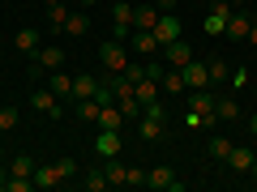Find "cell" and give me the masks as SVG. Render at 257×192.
<instances>
[{
    "label": "cell",
    "mask_w": 257,
    "mask_h": 192,
    "mask_svg": "<svg viewBox=\"0 0 257 192\" xmlns=\"http://www.w3.org/2000/svg\"><path fill=\"white\" fill-rule=\"evenodd\" d=\"M189 116H184V124L189 128H210L214 124V94H210V86L206 90H189Z\"/></svg>",
    "instance_id": "6da1fadb"
},
{
    "label": "cell",
    "mask_w": 257,
    "mask_h": 192,
    "mask_svg": "<svg viewBox=\"0 0 257 192\" xmlns=\"http://www.w3.org/2000/svg\"><path fill=\"white\" fill-rule=\"evenodd\" d=\"M99 64H103V77H116L128 68V47L120 43V38H107V43H99Z\"/></svg>",
    "instance_id": "7a4b0ae2"
},
{
    "label": "cell",
    "mask_w": 257,
    "mask_h": 192,
    "mask_svg": "<svg viewBox=\"0 0 257 192\" xmlns=\"http://www.w3.org/2000/svg\"><path fill=\"white\" fill-rule=\"evenodd\" d=\"M227 18H231V4L227 0H214L210 9H206V18H202V30L210 38H223V30H227Z\"/></svg>",
    "instance_id": "3957f363"
},
{
    "label": "cell",
    "mask_w": 257,
    "mask_h": 192,
    "mask_svg": "<svg viewBox=\"0 0 257 192\" xmlns=\"http://www.w3.org/2000/svg\"><path fill=\"white\" fill-rule=\"evenodd\" d=\"M253 13L248 9H231V18H227V30H223V38H231V43H248V30H253Z\"/></svg>",
    "instance_id": "277c9868"
},
{
    "label": "cell",
    "mask_w": 257,
    "mask_h": 192,
    "mask_svg": "<svg viewBox=\"0 0 257 192\" xmlns=\"http://www.w3.org/2000/svg\"><path fill=\"white\" fill-rule=\"evenodd\" d=\"M30 111H43V116H52V120H60V116H64V102L56 98V94L47 90V82H43V86H39L35 94H30Z\"/></svg>",
    "instance_id": "5b68a950"
},
{
    "label": "cell",
    "mask_w": 257,
    "mask_h": 192,
    "mask_svg": "<svg viewBox=\"0 0 257 192\" xmlns=\"http://www.w3.org/2000/svg\"><path fill=\"white\" fill-rule=\"evenodd\" d=\"M159 52H163V64H167V68H184V64L193 60V47L184 43V34H180V38H172V43H163Z\"/></svg>",
    "instance_id": "8992f818"
},
{
    "label": "cell",
    "mask_w": 257,
    "mask_h": 192,
    "mask_svg": "<svg viewBox=\"0 0 257 192\" xmlns=\"http://www.w3.org/2000/svg\"><path fill=\"white\" fill-rule=\"evenodd\" d=\"M128 30H133V4H111V38L128 43Z\"/></svg>",
    "instance_id": "52a82bcc"
},
{
    "label": "cell",
    "mask_w": 257,
    "mask_h": 192,
    "mask_svg": "<svg viewBox=\"0 0 257 192\" xmlns=\"http://www.w3.org/2000/svg\"><path fill=\"white\" fill-rule=\"evenodd\" d=\"M146 188H159V192H180L184 184L176 180L172 166H155V171H146Z\"/></svg>",
    "instance_id": "ba28073f"
},
{
    "label": "cell",
    "mask_w": 257,
    "mask_h": 192,
    "mask_svg": "<svg viewBox=\"0 0 257 192\" xmlns=\"http://www.w3.org/2000/svg\"><path fill=\"white\" fill-rule=\"evenodd\" d=\"M180 34H184L180 18H176V13H159V22H155V38H159V47L172 43V38H180Z\"/></svg>",
    "instance_id": "9c48e42d"
},
{
    "label": "cell",
    "mask_w": 257,
    "mask_h": 192,
    "mask_svg": "<svg viewBox=\"0 0 257 192\" xmlns=\"http://www.w3.org/2000/svg\"><path fill=\"white\" fill-rule=\"evenodd\" d=\"M180 73H184V86H189V90H206V86H210V73H206V60H197V56H193V60L184 64Z\"/></svg>",
    "instance_id": "30bf717a"
},
{
    "label": "cell",
    "mask_w": 257,
    "mask_h": 192,
    "mask_svg": "<svg viewBox=\"0 0 257 192\" xmlns=\"http://www.w3.org/2000/svg\"><path fill=\"white\" fill-rule=\"evenodd\" d=\"M253 162H257L253 146H231V154H227V166H231V175H248V171H253Z\"/></svg>",
    "instance_id": "8fae6325"
},
{
    "label": "cell",
    "mask_w": 257,
    "mask_h": 192,
    "mask_svg": "<svg viewBox=\"0 0 257 192\" xmlns=\"http://www.w3.org/2000/svg\"><path fill=\"white\" fill-rule=\"evenodd\" d=\"M99 90H103V77H94V73H77L73 77V102L77 98H99Z\"/></svg>",
    "instance_id": "7c38bea8"
},
{
    "label": "cell",
    "mask_w": 257,
    "mask_h": 192,
    "mask_svg": "<svg viewBox=\"0 0 257 192\" xmlns=\"http://www.w3.org/2000/svg\"><path fill=\"white\" fill-rule=\"evenodd\" d=\"M94 150H99L103 158H116L120 154V128H99V132H94Z\"/></svg>",
    "instance_id": "4fadbf2b"
},
{
    "label": "cell",
    "mask_w": 257,
    "mask_h": 192,
    "mask_svg": "<svg viewBox=\"0 0 257 192\" xmlns=\"http://www.w3.org/2000/svg\"><path fill=\"white\" fill-rule=\"evenodd\" d=\"M43 82H47V90H52L60 102H69V98H73V77H64L60 68H52V73H47Z\"/></svg>",
    "instance_id": "5bb4252c"
},
{
    "label": "cell",
    "mask_w": 257,
    "mask_h": 192,
    "mask_svg": "<svg viewBox=\"0 0 257 192\" xmlns=\"http://www.w3.org/2000/svg\"><path fill=\"white\" fill-rule=\"evenodd\" d=\"M159 4L150 0V4H133V30H155V22H159Z\"/></svg>",
    "instance_id": "9a60e30c"
},
{
    "label": "cell",
    "mask_w": 257,
    "mask_h": 192,
    "mask_svg": "<svg viewBox=\"0 0 257 192\" xmlns=\"http://www.w3.org/2000/svg\"><path fill=\"white\" fill-rule=\"evenodd\" d=\"M35 64L43 68V73H52V68H60V64H64V47H56V43L39 47V52H35Z\"/></svg>",
    "instance_id": "2e32d148"
},
{
    "label": "cell",
    "mask_w": 257,
    "mask_h": 192,
    "mask_svg": "<svg viewBox=\"0 0 257 192\" xmlns=\"http://www.w3.org/2000/svg\"><path fill=\"white\" fill-rule=\"evenodd\" d=\"M94 124H99V128H124L128 120H124V111H120L116 102H99V116H94Z\"/></svg>",
    "instance_id": "e0dca14e"
},
{
    "label": "cell",
    "mask_w": 257,
    "mask_h": 192,
    "mask_svg": "<svg viewBox=\"0 0 257 192\" xmlns=\"http://www.w3.org/2000/svg\"><path fill=\"white\" fill-rule=\"evenodd\" d=\"M13 47H18L22 56H35L39 47H43V34H39L35 26H26V30H18V34H13Z\"/></svg>",
    "instance_id": "ac0fdd59"
},
{
    "label": "cell",
    "mask_w": 257,
    "mask_h": 192,
    "mask_svg": "<svg viewBox=\"0 0 257 192\" xmlns=\"http://www.w3.org/2000/svg\"><path fill=\"white\" fill-rule=\"evenodd\" d=\"M128 47L142 52V56H155L159 52V38H155V30H128Z\"/></svg>",
    "instance_id": "d6986e66"
},
{
    "label": "cell",
    "mask_w": 257,
    "mask_h": 192,
    "mask_svg": "<svg viewBox=\"0 0 257 192\" xmlns=\"http://www.w3.org/2000/svg\"><path fill=\"white\" fill-rule=\"evenodd\" d=\"M138 137L142 141H159V137H163V120L142 111V116H138Z\"/></svg>",
    "instance_id": "ffe728a7"
},
{
    "label": "cell",
    "mask_w": 257,
    "mask_h": 192,
    "mask_svg": "<svg viewBox=\"0 0 257 192\" xmlns=\"http://www.w3.org/2000/svg\"><path fill=\"white\" fill-rule=\"evenodd\" d=\"M64 34L69 38H86L90 34V13H69V18H64Z\"/></svg>",
    "instance_id": "44dd1931"
},
{
    "label": "cell",
    "mask_w": 257,
    "mask_h": 192,
    "mask_svg": "<svg viewBox=\"0 0 257 192\" xmlns=\"http://www.w3.org/2000/svg\"><path fill=\"white\" fill-rule=\"evenodd\" d=\"M133 94H138V102H142V107H150V102H159V82L142 77V82H133Z\"/></svg>",
    "instance_id": "7402d4cb"
},
{
    "label": "cell",
    "mask_w": 257,
    "mask_h": 192,
    "mask_svg": "<svg viewBox=\"0 0 257 192\" xmlns=\"http://www.w3.org/2000/svg\"><path fill=\"white\" fill-rule=\"evenodd\" d=\"M60 184V171H56V162H35V188H56Z\"/></svg>",
    "instance_id": "603a6c76"
},
{
    "label": "cell",
    "mask_w": 257,
    "mask_h": 192,
    "mask_svg": "<svg viewBox=\"0 0 257 192\" xmlns=\"http://www.w3.org/2000/svg\"><path fill=\"white\" fill-rule=\"evenodd\" d=\"M159 86H163V94H184L189 86H184V73L180 68H167L163 77H159Z\"/></svg>",
    "instance_id": "cb8c5ba5"
},
{
    "label": "cell",
    "mask_w": 257,
    "mask_h": 192,
    "mask_svg": "<svg viewBox=\"0 0 257 192\" xmlns=\"http://www.w3.org/2000/svg\"><path fill=\"white\" fill-rule=\"evenodd\" d=\"M206 73H210V86L214 82H231V68H227L223 56H210V60H206Z\"/></svg>",
    "instance_id": "d4e9b609"
},
{
    "label": "cell",
    "mask_w": 257,
    "mask_h": 192,
    "mask_svg": "<svg viewBox=\"0 0 257 192\" xmlns=\"http://www.w3.org/2000/svg\"><path fill=\"white\" fill-rule=\"evenodd\" d=\"M103 175H107V184H111V188H124V180H128V166H124V162H116V158H107Z\"/></svg>",
    "instance_id": "484cf974"
},
{
    "label": "cell",
    "mask_w": 257,
    "mask_h": 192,
    "mask_svg": "<svg viewBox=\"0 0 257 192\" xmlns=\"http://www.w3.org/2000/svg\"><path fill=\"white\" fill-rule=\"evenodd\" d=\"M214 120H240V102L236 98H214Z\"/></svg>",
    "instance_id": "4316f807"
},
{
    "label": "cell",
    "mask_w": 257,
    "mask_h": 192,
    "mask_svg": "<svg viewBox=\"0 0 257 192\" xmlns=\"http://www.w3.org/2000/svg\"><path fill=\"white\" fill-rule=\"evenodd\" d=\"M9 175H26V180H35V158L30 154H18V158H9Z\"/></svg>",
    "instance_id": "83f0119b"
},
{
    "label": "cell",
    "mask_w": 257,
    "mask_h": 192,
    "mask_svg": "<svg viewBox=\"0 0 257 192\" xmlns=\"http://www.w3.org/2000/svg\"><path fill=\"white\" fill-rule=\"evenodd\" d=\"M73 116L86 120V124H94V116H99V98H77L73 102Z\"/></svg>",
    "instance_id": "f1b7e54d"
},
{
    "label": "cell",
    "mask_w": 257,
    "mask_h": 192,
    "mask_svg": "<svg viewBox=\"0 0 257 192\" xmlns=\"http://www.w3.org/2000/svg\"><path fill=\"white\" fill-rule=\"evenodd\" d=\"M206 150H210V158L227 162V154H231V141H227V137H210V141H206Z\"/></svg>",
    "instance_id": "f546056e"
},
{
    "label": "cell",
    "mask_w": 257,
    "mask_h": 192,
    "mask_svg": "<svg viewBox=\"0 0 257 192\" xmlns=\"http://www.w3.org/2000/svg\"><path fill=\"white\" fill-rule=\"evenodd\" d=\"M82 188H86V192H103V188H111V184H107V175H103V171H86Z\"/></svg>",
    "instance_id": "4dcf8cb0"
},
{
    "label": "cell",
    "mask_w": 257,
    "mask_h": 192,
    "mask_svg": "<svg viewBox=\"0 0 257 192\" xmlns=\"http://www.w3.org/2000/svg\"><path fill=\"white\" fill-rule=\"evenodd\" d=\"M18 120H22L18 107H0V132H13V128H18Z\"/></svg>",
    "instance_id": "1f68e13d"
},
{
    "label": "cell",
    "mask_w": 257,
    "mask_h": 192,
    "mask_svg": "<svg viewBox=\"0 0 257 192\" xmlns=\"http://www.w3.org/2000/svg\"><path fill=\"white\" fill-rule=\"evenodd\" d=\"M64 18H69L64 4H47V26H52V30H64Z\"/></svg>",
    "instance_id": "d6a6232c"
},
{
    "label": "cell",
    "mask_w": 257,
    "mask_h": 192,
    "mask_svg": "<svg viewBox=\"0 0 257 192\" xmlns=\"http://www.w3.org/2000/svg\"><path fill=\"white\" fill-rule=\"evenodd\" d=\"M146 184V171L142 166H128V180H124V188H142Z\"/></svg>",
    "instance_id": "836d02e7"
},
{
    "label": "cell",
    "mask_w": 257,
    "mask_h": 192,
    "mask_svg": "<svg viewBox=\"0 0 257 192\" xmlns=\"http://www.w3.org/2000/svg\"><path fill=\"white\" fill-rule=\"evenodd\" d=\"M56 171H60V180H73V175H77V162H73V158H60Z\"/></svg>",
    "instance_id": "e575fe53"
},
{
    "label": "cell",
    "mask_w": 257,
    "mask_h": 192,
    "mask_svg": "<svg viewBox=\"0 0 257 192\" xmlns=\"http://www.w3.org/2000/svg\"><path fill=\"white\" fill-rule=\"evenodd\" d=\"M163 73H167V64H163V60H150V64H146V77H150V82H159Z\"/></svg>",
    "instance_id": "d590c367"
},
{
    "label": "cell",
    "mask_w": 257,
    "mask_h": 192,
    "mask_svg": "<svg viewBox=\"0 0 257 192\" xmlns=\"http://www.w3.org/2000/svg\"><path fill=\"white\" fill-rule=\"evenodd\" d=\"M124 77H128V82H142V77H146V64H133V60H128Z\"/></svg>",
    "instance_id": "8d00e7d4"
},
{
    "label": "cell",
    "mask_w": 257,
    "mask_h": 192,
    "mask_svg": "<svg viewBox=\"0 0 257 192\" xmlns=\"http://www.w3.org/2000/svg\"><path fill=\"white\" fill-rule=\"evenodd\" d=\"M5 184H9V166L0 162V192H5Z\"/></svg>",
    "instance_id": "74e56055"
},
{
    "label": "cell",
    "mask_w": 257,
    "mask_h": 192,
    "mask_svg": "<svg viewBox=\"0 0 257 192\" xmlns=\"http://www.w3.org/2000/svg\"><path fill=\"white\" fill-rule=\"evenodd\" d=\"M155 4H159L163 13H167V9H176V0H155Z\"/></svg>",
    "instance_id": "f35d334b"
},
{
    "label": "cell",
    "mask_w": 257,
    "mask_h": 192,
    "mask_svg": "<svg viewBox=\"0 0 257 192\" xmlns=\"http://www.w3.org/2000/svg\"><path fill=\"white\" fill-rule=\"evenodd\" d=\"M248 43H253V47H257V22H253V30H248Z\"/></svg>",
    "instance_id": "ab89813d"
},
{
    "label": "cell",
    "mask_w": 257,
    "mask_h": 192,
    "mask_svg": "<svg viewBox=\"0 0 257 192\" xmlns=\"http://www.w3.org/2000/svg\"><path fill=\"white\" fill-rule=\"evenodd\" d=\"M248 184H253V188H257V162H253V171H248Z\"/></svg>",
    "instance_id": "60d3db41"
},
{
    "label": "cell",
    "mask_w": 257,
    "mask_h": 192,
    "mask_svg": "<svg viewBox=\"0 0 257 192\" xmlns=\"http://www.w3.org/2000/svg\"><path fill=\"white\" fill-rule=\"evenodd\" d=\"M248 132H253V137H257V116H253V120H248Z\"/></svg>",
    "instance_id": "b9f144b4"
},
{
    "label": "cell",
    "mask_w": 257,
    "mask_h": 192,
    "mask_svg": "<svg viewBox=\"0 0 257 192\" xmlns=\"http://www.w3.org/2000/svg\"><path fill=\"white\" fill-rule=\"evenodd\" d=\"M227 4H236V9H244V4H248V0H227Z\"/></svg>",
    "instance_id": "7bdbcfd3"
},
{
    "label": "cell",
    "mask_w": 257,
    "mask_h": 192,
    "mask_svg": "<svg viewBox=\"0 0 257 192\" xmlns=\"http://www.w3.org/2000/svg\"><path fill=\"white\" fill-rule=\"evenodd\" d=\"M47 4H64V0H43V9H47Z\"/></svg>",
    "instance_id": "ee69618b"
},
{
    "label": "cell",
    "mask_w": 257,
    "mask_h": 192,
    "mask_svg": "<svg viewBox=\"0 0 257 192\" xmlns=\"http://www.w3.org/2000/svg\"><path fill=\"white\" fill-rule=\"evenodd\" d=\"M197 4H206V9H210V4H214V0H197Z\"/></svg>",
    "instance_id": "f6af8a7d"
},
{
    "label": "cell",
    "mask_w": 257,
    "mask_h": 192,
    "mask_svg": "<svg viewBox=\"0 0 257 192\" xmlns=\"http://www.w3.org/2000/svg\"><path fill=\"white\" fill-rule=\"evenodd\" d=\"M82 4H103V0H82Z\"/></svg>",
    "instance_id": "bcb514c9"
},
{
    "label": "cell",
    "mask_w": 257,
    "mask_h": 192,
    "mask_svg": "<svg viewBox=\"0 0 257 192\" xmlns=\"http://www.w3.org/2000/svg\"><path fill=\"white\" fill-rule=\"evenodd\" d=\"M0 162H9V158H5V150H0Z\"/></svg>",
    "instance_id": "7dc6e473"
},
{
    "label": "cell",
    "mask_w": 257,
    "mask_h": 192,
    "mask_svg": "<svg viewBox=\"0 0 257 192\" xmlns=\"http://www.w3.org/2000/svg\"><path fill=\"white\" fill-rule=\"evenodd\" d=\"M107 4H124V0H107Z\"/></svg>",
    "instance_id": "c3c4849f"
},
{
    "label": "cell",
    "mask_w": 257,
    "mask_h": 192,
    "mask_svg": "<svg viewBox=\"0 0 257 192\" xmlns=\"http://www.w3.org/2000/svg\"><path fill=\"white\" fill-rule=\"evenodd\" d=\"M0 86H5V77H0Z\"/></svg>",
    "instance_id": "681fc988"
}]
</instances>
